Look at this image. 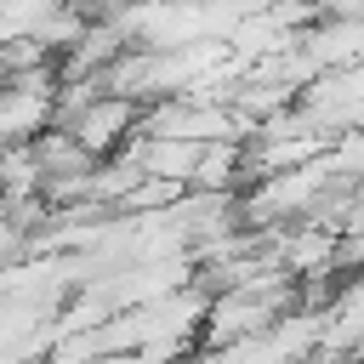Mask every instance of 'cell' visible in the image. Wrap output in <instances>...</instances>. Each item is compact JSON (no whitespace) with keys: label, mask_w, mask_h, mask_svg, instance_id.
I'll return each instance as SVG.
<instances>
[{"label":"cell","mask_w":364,"mask_h":364,"mask_svg":"<svg viewBox=\"0 0 364 364\" xmlns=\"http://www.w3.org/2000/svg\"><path fill=\"white\" fill-rule=\"evenodd\" d=\"M131 125H136V108H131V97H119V91H102V97H91L74 119H68V131L91 148V154H108L119 136H131Z\"/></svg>","instance_id":"1"}]
</instances>
